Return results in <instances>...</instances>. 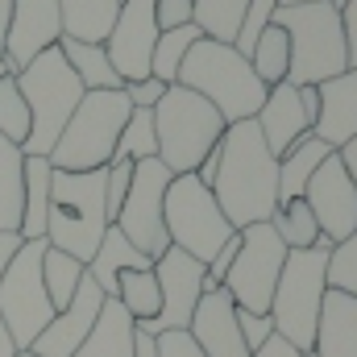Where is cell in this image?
<instances>
[{"mask_svg": "<svg viewBox=\"0 0 357 357\" xmlns=\"http://www.w3.org/2000/svg\"><path fill=\"white\" fill-rule=\"evenodd\" d=\"M212 195L237 233L250 225H266L274 216V208H278V158L266 150L254 121H237L225 129Z\"/></svg>", "mask_w": 357, "mask_h": 357, "instance_id": "1", "label": "cell"}, {"mask_svg": "<svg viewBox=\"0 0 357 357\" xmlns=\"http://www.w3.org/2000/svg\"><path fill=\"white\" fill-rule=\"evenodd\" d=\"M270 25H278L287 33V46H291L287 84L291 88H320L354 67L349 46H345V29H341V13L333 0L291 4V8L278 4Z\"/></svg>", "mask_w": 357, "mask_h": 357, "instance_id": "2", "label": "cell"}, {"mask_svg": "<svg viewBox=\"0 0 357 357\" xmlns=\"http://www.w3.org/2000/svg\"><path fill=\"white\" fill-rule=\"evenodd\" d=\"M178 88L204 96L225 125H237V121H254L258 108L266 104V84L254 75L250 59H241L233 46H220L212 38H199L187 59L178 63V75H175Z\"/></svg>", "mask_w": 357, "mask_h": 357, "instance_id": "3", "label": "cell"}, {"mask_svg": "<svg viewBox=\"0 0 357 357\" xmlns=\"http://www.w3.org/2000/svg\"><path fill=\"white\" fill-rule=\"evenodd\" d=\"M17 91L25 96V108H29V137H25L21 154L25 158H50L59 133L67 129L71 112L84 100V84L67 67L63 50L50 46L25 71H17Z\"/></svg>", "mask_w": 357, "mask_h": 357, "instance_id": "4", "label": "cell"}, {"mask_svg": "<svg viewBox=\"0 0 357 357\" xmlns=\"http://www.w3.org/2000/svg\"><path fill=\"white\" fill-rule=\"evenodd\" d=\"M108 233L104 212V171L67 175L54 171L50 178V216H46V245L59 254H71L88 266Z\"/></svg>", "mask_w": 357, "mask_h": 357, "instance_id": "5", "label": "cell"}, {"mask_svg": "<svg viewBox=\"0 0 357 357\" xmlns=\"http://www.w3.org/2000/svg\"><path fill=\"white\" fill-rule=\"evenodd\" d=\"M133 104L125 88L121 91H84L79 108L71 112L67 129L59 133L54 150H50V167L67 171V175H88V171H104L112 162L116 137L129 121Z\"/></svg>", "mask_w": 357, "mask_h": 357, "instance_id": "6", "label": "cell"}, {"mask_svg": "<svg viewBox=\"0 0 357 357\" xmlns=\"http://www.w3.org/2000/svg\"><path fill=\"white\" fill-rule=\"evenodd\" d=\"M225 121L220 112L195 96V91L171 88L162 91L158 108H154V137H158V162L171 171V175H195V167L220 146L225 137Z\"/></svg>", "mask_w": 357, "mask_h": 357, "instance_id": "7", "label": "cell"}, {"mask_svg": "<svg viewBox=\"0 0 357 357\" xmlns=\"http://www.w3.org/2000/svg\"><path fill=\"white\" fill-rule=\"evenodd\" d=\"M324 270H328V245H316V250H287V262H282L274 299H270L274 337L291 341L303 357H312L320 307H324V295H328Z\"/></svg>", "mask_w": 357, "mask_h": 357, "instance_id": "8", "label": "cell"}, {"mask_svg": "<svg viewBox=\"0 0 357 357\" xmlns=\"http://www.w3.org/2000/svg\"><path fill=\"white\" fill-rule=\"evenodd\" d=\"M162 220H167V237L171 245L183 250L187 258H195L199 266H208L233 237L237 229L225 220L212 187H204L195 175H175L167 187V204H162Z\"/></svg>", "mask_w": 357, "mask_h": 357, "instance_id": "9", "label": "cell"}, {"mask_svg": "<svg viewBox=\"0 0 357 357\" xmlns=\"http://www.w3.org/2000/svg\"><path fill=\"white\" fill-rule=\"evenodd\" d=\"M42 254H46V241H25L0 278V324L8 328L17 349H29L38 333L54 320V307L42 282Z\"/></svg>", "mask_w": 357, "mask_h": 357, "instance_id": "10", "label": "cell"}, {"mask_svg": "<svg viewBox=\"0 0 357 357\" xmlns=\"http://www.w3.org/2000/svg\"><path fill=\"white\" fill-rule=\"evenodd\" d=\"M171 171L158 158H142L133 162V178H129V195L112 220V229H121V237L146 254L150 262H158L171 250L167 237V220H162V204H167V187H171Z\"/></svg>", "mask_w": 357, "mask_h": 357, "instance_id": "11", "label": "cell"}, {"mask_svg": "<svg viewBox=\"0 0 357 357\" xmlns=\"http://www.w3.org/2000/svg\"><path fill=\"white\" fill-rule=\"evenodd\" d=\"M237 237H241L237 258H233L220 287L229 291L233 307L254 312V316H270V299H274L278 274H282V262H287V245L274 237L270 225H250Z\"/></svg>", "mask_w": 357, "mask_h": 357, "instance_id": "12", "label": "cell"}, {"mask_svg": "<svg viewBox=\"0 0 357 357\" xmlns=\"http://www.w3.org/2000/svg\"><path fill=\"white\" fill-rule=\"evenodd\" d=\"M158 25H154V0H121L116 21L104 38V54L121 84H142L150 79V59H154Z\"/></svg>", "mask_w": 357, "mask_h": 357, "instance_id": "13", "label": "cell"}, {"mask_svg": "<svg viewBox=\"0 0 357 357\" xmlns=\"http://www.w3.org/2000/svg\"><path fill=\"white\" fill-rule=\"evenodd\" d=\"M154 278H158V295H162V307L150 324H137L142 333L150 337H162V333H187L191 324V312L204 295V266L195 258H187L183 250H167L158 262H154Z\"/></svg>", "mask_w": 357, "mask_h": 357, "instance_id": "14", "label": "cell"}, {"mask_svg": "<svg viewBox=\"0 0 357 357\" xmlns=\"http://www.w3.org/2000/svg\"><path fill=\"white\" fill-rule=\"evenodd\" d=\"M303 199H307V208L316 216V229L328 245H341L357 233V191L345 175V167H341V158H337V150L320 162V171L312 175L307 191H303Z\"/></svg>", "mask_w": 357, "mask_h": 357, "instance_id": "15", "label": "cell"}, {"mask_svg": "<svg viewBox=\"0 0 357 357\" xmlns=\"http://www.w3.org/2000/svg\"><path fill=\"white\" fill-rule=\"evenodd\" d=\"M63 42V13L59 0H13V21L4 38V67L17 75L42 50Z\"/></svg>", "mask_w": 357, "mask_h": 357, "instance_id": "16", "label": "cell"}, {"mask_svg": "<svg viewBox=\"0 0 357 357\" xmlns=\"http://www.w3.org/2000/svg\"><path fill=\"white\" fill-rule=\"evenodd\" d=\"M104 299H108V295L84 274L75 299H71L63 312H54V320L38 333V341L29 345V354H38V357H75V349L88 341V333H91V324H96V316H100V307H104Z\"/></svg>", "mask_w": 357, "mask_h": 357, "instance_id": "17", "label": "cell"}, {"mask_svg": "<svg viewBox=\"0 0 357 357\" xmlns=\"http://www.w3.org/2000/svg\"><path fill=\"white\" fill-rule=\"evenodd\" d=\"M187 337L199 345L204 357H250L241 328H237V307H233L225 287H212L199 295L191 324H187Z\"/></svg>", "mask_w": 357, "mask_h": 357, "instance_id": "18", "label": "cell"}, {"mask_svg": "<svg viewBox=\"0 0 357 357\" xmlns=\"http://www.w3.org/2000/svg\"><path fill=\"white\" fill-rule=\"evenodd\" d=\"M254 125H258V133H262V142H266L270 154H274V158H282L299 137H307V133H312V125H316V121L303 112V104H299V88L278 84V88L266 91V104L258 108Z\"/></svg>", "mask_w": 357, "mask_h": 357, "instance_id": "19", "label": "cell"}, {"mask_svg": "<svg viewBox=\"0 0 357 357\" xmlns=\"http://www.w3.org/2000/svg\"><path fill=\"white\" fill-rule=\"evenodd\" d=\"M316 96H320V116H316L312 137H320L328 150H341L345 142L357 137V63L345 75L320 84Z\"/></svg>", "mask_w": 357, "mask_h": 357, "instance_id": "20", "label": "cell"}, {"mask_svg": "<svg viewBox=\"0 0 357 357\" xmlns=\"http://www.w3.org/2000/svg\"><path fill=\"white\" fill-rule=\"evenodd\" d=\"M312 357H357V299L328 291L316 324Z\"/></svg>", "mask_w": 357, "mask_h": 357, "instance_id": "21", "label": "cell"}, {"mask_svg": "<svg viewBox=\"0 0 357 357\" xmlns=\"http://www.w3.org/2000/svg\"><path fill=\"white\" fill-rule=\"evenodd\" d=\"M133 333H137V320L116 299H104L88 341L75 349V357H133Z\"/></svg>", "mask_w": 357, "mask_h": 357, "instance_id": "22", "label": "cell"}, {"mask_svg": "<svg viewBox=\"0 0 357 357\" xmlns=\"http://www.w3.org/2000/svg\"><path fill=\"white\" fill-rule=\"evenodd\" d=\"M333 150L320 142V137H299L282 158H278V204H291V199H303L312 175L320 171V162L328 158Z\"/></svg>", "mask_w": 357, "mask_h": 357, "instance_id": "23", "label": "cell"}, {"mask_svg": "<svg viewBox=\"0 0 357 357\" xmlns=\"http://www.w3.org/2000/svg\"><path fill=\"white\" fill-rule=\"evenodd\" d=\"M50 178L54 167L46 158H25V195H21V241H46L50 216Z\"/></svg>", "mask_w": 357, "mask_h": 357, "instance_id": "24", "label": "cell"}, {"mask_svg": "<svg viewBox=\"0 0 357 357\" xmlns=\"http://www.w3.org/2000/svg\"><path fill=\"white\" fill-rule=\"evenodd\" d=\"M116 8H121V0H59L63 38L104 46L108 29H112V21H116Z\"/></svg>", "mask_w": 357, "mask_h": 357, "instance_id": "25", "label": "cell"}, {"mask_svg": "<svg viewBox=\"0 0 357 357\" xmlns=\"http://www.w3.org/2000/svg\"><path fill=\"white\" fill-rule=\"evenodd\" d=\"M129 266H154L146 254H137L125 237H121V229H112L108 225V233H104V241H100V250H96V258L88 262V278L112 299L116 295V274Z\"/></svg>", "mask_w": 357, "mask_h": 357, "instance_id": "26", "label": "cell"}, {"mask_svg": "<svg viewBox=\"0 0 357 357\" xmlns=\"http://www.w3.org/2000/svg\"><path fill=\"white\" fill-rule=\"evenodd\" d=\"M59 50H63L67 67L75 71V79L84 84V91H121V88H125V84H121V75L112 71V63H108L104 46L63 38V42H59Z\"/></svg>", "mask_w": 357, "mask_h": 357, "instance_id": "27", "label": "cell"}, {"mask_svg": "<svg viewBox=\"0 0 357 357\" xmlns=\"http://www.w3.org/2000/svg\"><path fill=\"white\" fill-rule=\"evenodd\" d=\"M137 324H150L162 307V295H158V278L154 266H129L116 274V295H112Z\"/></svg>", "mask_w": 357, "mask_h": 357, "instance_id": "28", "label": "cell"}, {"mask_svg": "<svg viewBox=\"0 0 357 357\" xmlns=\"http://www.w3.org/2000/svg\"><path fill=\"white\" fill-rule=\"evenodd\" d=\"M21 195H25V154L21 146L0 137V233L21 229Z\"/></svg>", "mask_w": 357, "mask_h": 357, "instance_id": "29", "label": "cell"}, {"mask_svg": "<svg viewBox=\"0 0 357 357\" xmlns=\"http://www.w3.org/2000/svg\"><path fill=\"white\" fill-rule=\"evenodd\" d=\"M245 8H250V0H191V25L204 38H212L220 46H233Z\"/></svg>", "mask_w": 357, "mask_h": 357, "instance_id": "30", "label": "cell"}, {"mask_svg": "<svg viewBox=\"0 0 357 357\" xmlns=\"http://www.w3.org/2000/svg\"><path fill=\"white\" fill-rule=\"evenodd\" d=\"M266 225L274 229V237H278L287 250H316V245H328V241L320 237V229H316V216H312L307 199L278 204ZM328 250H333V245H328Z\"/></svg>", "mask_w": 357, "mask_h": 357, "instance_id": "31", "label": "cell"}, {"mask_svg": "<svg viewBox=\"0 0 357 357\" xmlns=\"http://www.w3.org/2000/svg\"><path fill=\"white\" fill-rule=\"evenodd\" d=\"M84 274H88L84 262H75L71 254H59V250L46 245V254H42V282H46V295H50V307L54 312H63L75 299Z\"/></svg>", "mask_w": 357, "mask_h": 357, "instance_id": "32", "label": "cell"}, {"mask_svg": "<svg viewBox=\"0 0 357 357\" xmlns=\"http://www.w3.org/2000/svg\"><path fill=\"white\" fill-rule=\"evenodd\" d=\"M142 158H158L154 108H133L116 137V150H112V162H142Z\"/></svg>", "mask_w": 357, "mask_h": 357, "instance_id": "33", "label": "cell"}, {"mask_svg": "<svg viewBox=\"0 0 357 357\" xmlns=\"http://www.w3.org/2000/svg\"><path fill=\"white\" fill-rule=\"evenodd\" d=\"M250 67H254V75H258L266 88H278V84H287L291 46H287V33H282L278 25H270L266 33L254 42V50H250Z\"/></svg>", "mask_w": 357, "mask_h": 357, "instance_id": "34", "label": "cell"}, {"mask_svg": "<svg viewBox=\"0 0 357 357\" xmlns=\"http://www.w3.org/2000/svg\"><path fill=\"white\" fill-rule=\"evenodd\" d=\"M204 33L195 29V25H183V29H167V33H158V42H154V59H150V79H158V84H175L178 75V63L187 59V50L199 42Z\"/></svg>", "mask_w": 357, "mask_h": 357, "instance_id": "35", "label": "cell"}, {"mask_svg": "<svg viewBox=\"0 0 357 357\" xmlns=\"http://www.w3.org/2000/svg\"><path fill=\"white\" fill-rule=\"evenodd\" d=\"M0 137L13 146H25L29 137V108H25V96L17 91V75L0 79Z\"/></svg>", "mask_w": 357, "mask_h": 357, "instance_id": "36", "label": "cell"}, {"mask_svg": "<svg viewBox=\"0 0 357 357\" xmlns=\"http://www.w3.org/2000/svg\"><path fill=\"white\" fill-rule=\"evenodd\" d=\"M324 278H328V291H341V295L357 299V233L349 241H341V245L328 250V270H324Z\"/></svg>", "mask_w": 357, "mask_h": 357, "instance_id": "37", "label": "cell"}, {"mask_svg": "<svg viewBox=\"0 0 357 357\" xmlns=\"http://www.w3.org/2000/svg\"><path fill=\"white\" fill-rule=\"evenodd\" d=\"M274 8H278V0H250V8H245V17H241V29H237V42H233V50H237L241 59H250L254 42L270 29Z\"/></svg>", "mask_w": 357, "mask_h": 357, "instance_id": "38", "label": "cell"}, {"mask_svg": "<svg viewBox=\"0 0 357 357\" xmlns=\"http://www.w3.org/2000/svg\"><path fill=\"white\" fill-rule=\"evenodd\" d=\"M237 328H241V341H245L250 354H258L270 337H274L270 316H254V312H241V307H237Z\"/></svg>", "mask_w": 357, "mask_h": 357, "instance_id": "39", "label": "cell"}, {"mask_svg": "<svg viewBox=\"0 0 357 357\" xmlns=\"http://www.w3.org/2000/svg\"><path fill=\"white\" fill-rule=\"evenodd\" d=\"M154 25L158 33L191 25V0H154Z\"/></svg>", "mask_w": 357, "mask_h": 357, "instance_id": "40", "label": "cell"}, {"mask_svg": "<svg viewBox=\"0 0 357 357\" xmlns=\"http://www.w3.org/2000/svg\"><path fill=\"white\" fill-rule=\"evenodd\" d=\"M154 345H158V357H204L187 333H162V337H154Z\"/></svg>", "mask_w": 357, "mask_h": 357, "instance_id": "41", "label": "cell"}, {"mask_svg": "<svg viewBox=\"0 0 357 357\" xmlns=\"http://www.w3.org/2000/svg\"><path fill=\"white\" fill-rule=\"evenodd\" d=\"M162 91H167V84H158V79H142V84H125V96H129V104H133V108H158V100H162Z\"/></svg>", "mask_w": 357, "mask_h": 357, "instance_id": "42", "label": "cell"}, {"mask_svg": "<svg viewBox=\"0 0 357 357\" xmlns=\"http://www.w3.org/2000/svg\"><path fill=\"white\" fill-rule=\"evenodd\" d=\"M337 13H341V29H345V46H349V59L357 63V0H345Z\"/></svg>", "mask_w": 357, "mask_h": 357, "instance_id": "43", "label": "cell"}, {"mask_svg": "<svg viewBox=\"0 0 357 357\" xmlns=\"http://www.w3.org/2000/svg\"><path fill=\"white\" fill-rule=\"evenodd\" d=\"M21 233H0V278H4V270H8V262L21 254Z\"/></svg>", "mask_w": 357, "mask_h": 357, "instance_id": "44", "label": "cell"}, {"mask_svg": "<svg viewBox=\"0 0 357 357\" xmlns=\"http://www.w3.org/2000/svg\"><path fill=\"white\" fill-rule=\"evenodd\" d=\"M250 357H303V354H299L291 341H282V337H270L266 345H262L258 354H250Z\"/></svg>", "mask_w": 357, "mask_h": 357, "instance_id": "45", "label": "cell"}, {"mask_svg": "<svg viewBox=\"0 0 357 357\" xmlns=\"http://www.w3.org/2000/svg\"><path fill=\"white\" fill-rule=\"evenodd\" d=\"M337 158H341V167H345V175H349V183H354V191H357V137L337 150Z\"/></svg>", "mask_w": 357, "mask_h": 357, "instance_id": "46", "label": "cell"}, {"mask_svg": "<svg viewBox=\"0 0 357 357\" xmlns=\"http://www.w3.org/2000/svg\"><path fill=\"white\" fill-rule=\"evenodd\" d=\"M299 104H303V112H307L312 121L320 116V96H316V88H299ZM312 129H316V125H312Z\"/></svg>", "mask_w": 357, "mask_h": 357, "instance_id": "47", "label": "cell"}, {"mask_svg": "<svg viewBox=\"0 0 357 357\" xmlns=\"http://www.w3.org/2000/svg\"><path fill=\"white\" fill-rule=\"evenodd\" d=\"M8 21H13V0H0V59H4V38H8Z\"/></svg>", "mask_w": 357, "mask_h": 357, "instance_id": "48", "label": "cell"}, {"mask_svg": "<svg viewBox=\"0 0 357 357\" xmlns=\"http://www.w3.org/2000/svg\"><path fill=\"white\" fill-rule=\"evenodd\" d=\"M17 354V345H13V337H8V328L0 324V357H13Z\"/></svg>", "mask_w": 357, "mask_h": 357, "instance_id": "49", "label": "cell"}, {"mask_svg": "<svg viewBox=\"0 0 357 357\" xmlns=\"http://www.w3.org/2000/svg\"><path fill=\"white\" fill-rule=\"evenodd\" d=\"M282 8H291V4H316V0H278Z\"/></svg>", "mask_w": 357, "mask_h": 357, "instance_id": "50", "label": "cell"}, {"mask_svg": "<svg viewBox=\"0 0 357 357\" xmlns=\"http://www.w3.org/2000/svg\"><path fill=\"white\" fill-rule=\"evenodd\" d=\"M4 75H13V71H8V67H4V59H0V79H4Z\"/></svg>", "mask_w": 357, "mask_h": 357, "instance_id": "51", "label": "cell"}, {"mask_svg": "<svg viewBox=\"0 0 357 357\" xmlns=\"http://www.w3.org/2000/svg\"><path fill=\"white\" fill-rule=\"evenodd\" d=\"M13 357H38V354H29V349H17V354H13Z\"/></svg>", "mask_w": 357, "mask_h": 357, "instance_id": "52", "label": "cell"}, {"mask_svg": "<svg viewBox=\"0 0 357 357\" xmlns=\"http://www.w3.org/2000/svg\"><path fill=\"white\" fill-rule=\"evenodd\" d=\"M333 4H337V8H341V4H345V0H333Z\"/></svg>", "mask_w": 357, "mask_h": 357, "instance_id": "53", "label": "cell"}]
</instances>
